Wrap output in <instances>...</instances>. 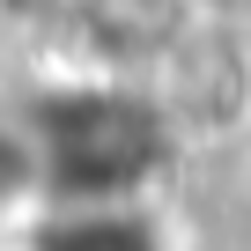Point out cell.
Segmentation results:
<instances>
[{
  "mask_svg": "<svg viewBox=\"0 0 251 251\" xmlns=\"http://www.w3.org/2000/svg\"><path fill=\"white\" fill-rule=\"evenodd\" d=\"M37 251H163V244L141 214H126V200H67V214H52V229L37 236Z\"/></svg>",
  "mask_w": 251,
  "mask_h": 251,
  "instance_id": "obj_1",
  "label": "cell"
}]
</instances>
